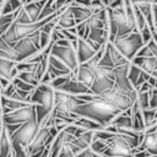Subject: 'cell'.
I'll return each mask as SVG.
<instances>
[{"instance_id":"obj_5","label":"cell","mask_w":157,"mask_h":157,"mask_svg":"<svg viewBox=\"0 0 157 157\" xmlns=\"http://www.w3.org/2000/svg\"><path fill=\"white\" fill-rule=\"evenodd\" d=\"M76 40L72 42L66 38H60L53 43V45L49 50L50 55H54V56L61 59L64 63H66L69 65V67L72 71L80 64L78 58H77V52H76Z\"/></svg>"},{"instance_id":"obj_27","label":"cell","mask_w":157,"mask_h":157,"mask_svg":"<svg viewBox=\"0 0 157 157\" xmlns=\"http://www.w3.org/2000/svg\"><path fill=\"white\" fill-rule=\"evenodd\" d=\"M146 44H147V47L150 48V50L152 52V54H153V55H157V42H156L153 38H151Z\"/></svg>"},{"instance_id":"obj_19","label":"cell","mask_w":157,"mask_h":157,"mask_svg":"<svg viewBox=\"0 0 157 157\" xmlns=\"http://www.w3.org/2000/svg\"><path fill=\"white\" fill-rule=\"evenodd\" d=\"M17 76L20 78H22L23 81L33 85V86H38L39 83V80L37 77V74H36V70H26V71H18Z\"/></svg>"},{"instance_id":"obj_16","label":"cell","mask_w":157,"mask_h":157,"mask_svg":"<svg viewBox=\"0 0 157 157\" xmlns=\"http://www.w3.org/2000/svg\"><path fill=\"white\" fill-rule=\"evenodd\" d=\"M16 65H17V61L5 59V58H0V77L7 78V80L11 81L18 74V70H17Z\"/></svg>"},{"instance_id":"obj_23","label":"cell","mask_w":157,"mask_h":157,"mask_svg":"<svg viewBox=\"0 0 157 157\" xmlns=\"http://www.w3.org/2000/svg\"><path fill=\"white\" fill-rule=\"evenodd\" d=\"M91 148L98 155V156H103L104 150L107 148V141L105 140H101V139H94L91 142Z\"/></svg>"},{"instance_id":"obj_1","label":"cell","mask_w":157,"mask_h":157,"mask_svg":"<svg viewBox=\"0 0 157 157\" xmlns=\"http://www.w3.org/2000/svg\"><path fill=\"white\" fill-rule=\"evenodd\" d=\"M120 112L121 110H119L113 103L105 101L104 98L97 94V97L93 98L92 101H87L80 104L72 113L78 117L90 118L103 126L108 124Z\"/></svg>"},{"instance_id":"obj_28","label":"cell","mask_w":157,"mask_h":157,"mask_svg":"<svg viewBox=\"0 0 157 157\" xmlns=\"http://www.w3.org/2000/svg\"><path fill=\"white\" fill-rule=\"evenodd\" d=\"M2 124H4V121H2V114L0 115V134H1V129H2Z\"/></svg>"},{"instance_id":"obj_24","label":"cell","mask_w":157,"mask_h":157,"mask_svg":"<svg viewBox=\"0 0 157 157\" xmlns=\"http://www.w3.org/2000/svg\"><path fill=\"white\" fill-rule=\"evenodd\" d=\"M11 81L13 82V85H15L16 88H20V90H23V91H29V92H31V91H33V88L36 87V86H33V85H31V83L23 81V80L20 78L18 76H15Z\"/></svg>"},{"instance_id":"obj_25","label":"cell","mask_w":157,"mask_h":157,"mask_svg":"<svg viewBox=\"0 0 157 157\" xmlns=\"http://www.w3.org/2000/svg\"><path fill=\"white\" fill-rule=\"evenodd\" d=\"M58 157H74V151H72L71 145L69 144V141H66V142L61 146V150H60Z\"/></svg>"},{"instance_id":"obj_7","label":"cell","mask_w":157,"mask_h":157,"mask_svg":"<svg viewBox=\"0 0 157 157\" xmlns=\"http://www.w3.org/2000/svg\"><path fill=\"white\" fill-rule=\"evenodd\" d=\"M90 66L92 67V71L94 75L93 83L90 87L92 93L101 94L102 92H104L114 86V71H113L112 66L101 65V64L90 65Z\"/></svg>"},{"instance_id":"obj_6","label":"cell","mask_w":157,"mask_h":157,"mask_svg":"<svg viewBox=\"0 0 157 157\" xmlns=\"http://www.w3.org/2000/svg\"><path fill=\"white\" fill-rule=\"evenodd\" d=\"M110 42L128 60H131L136 55L137 50L145 44L139 31H132L128 34L115 37Z\"/></svg>"},{"instance_id":"obj_12","label":"cell","mask_w":157,"mask_h":157,"mask_svg":"<svg viewBox=\"0 0 157 157\" xmlns=\"http://www.w3.org/2000/svg\"><path fill=\"white\" fill-rule=\"evenodd\" d=\"M71 75H72L74 78H76L77 81H80L81 83L87 86L88 88L92 86L93 80H94V75H93L92 67L87 63L78 64V66L71 72Z\"/></svg>"},{"instance_id":"obj_10","label":"cell","mask_w":157,"mask_h":157,"mask_svg":"<svg viewBox=\"0 0 157 157\" xmlns=\"http://www.w3.org/2000/svg\"><path fill=\"white\" fill-rule=\"evenodd\" d=\"M39 31L31 34V36L21 38V39H18L17 42H15L12 44L15 50L21 55L22 60L25 58L29 56L31 54H33L36 50H38L40 48V45H39Z\"/></svg>"},{"instance_id":"obj_14","label":"cell","mask_w":157,"mask_h":157,"mask_svg":"<svg viewBox=\"0 0 157 157\" xmlns=\"http://www.w3.org/2000/svg\"><path fill=\"white\" fill-rule=\"evenodd\" d=\"M54 90H59V91H64V92H67V93H71V94H82V93H88L91 92V90L85 86L83 83H81L80 81H77L76 78L72 77V75L69 77V80L60 87L58 88H54Z\"/></svg>"},{"instance_id":"obj_2","label":"cell","mask_w":157,"mask_h":157,"mask_svg":"<svg viewBox=\"0 0 157 157\" xmlns=\"http://www.w3.org/2000/svg\"><path fill=\"white\" fill-rule=\"evenodd\" d=\"M55 90L49 83H42L39 82L38 86L33 88L31 92V102L36 105V114L38 121H40L55 105V97H54Z\"/></svg>"},{"instance_id":"obj_4","label":"cell","mask_w":157,"mask_h":157,"mask_svg":"<svg viewBox=\"0 0 157 157\" xmlns=\"http://www.w3.org/2000/svg\"><path fill=\"white\" fill-rule=\"evenodd\" d=\"M58 16V11L42 18V20H38L36 22H31V23H20V22H16V21H12V23L9 26V28L5 31V33L1 36V38L10 43V44H13L15 42H17L18 39L23 38V37H27V36H31L36 32H38L44 23H47L48 21L53 20L54 17Z\"/></svg>"},{"instance_id":"obj_13","label":"cell","mask_w":157,"mask_h":157,"mask_svg":"<svg viewBox=\"0 0 157 157\" xmlns=\"http://www.w3.org/2000/svg\"><path fill=\"white\" fill-rule=\"evenodd\" d=\"M0 156H13V145H12V136L9 129L6 128L5 123L2 124L1 134H0Z\"/></svg>"},{"instance_id":"obj_17","label":"cell","mask_w":157,"mask_h":157,"mask_svg":"<svg viewBox=\"0 0 157 157\" xmlns=\"http://www.w3.org/2000/svg\"><path fill=\"white\" fill-rule=\"evenodd\" d=\"M70 11L72 12L74 15V18L76 21V25L77 23H81L83 21H86L94 11L91 6H85V5H78V4H75V2H71V5L69 6Z\"/></svg>"},{"instance_id":"obj_8","label":"cell","mask_w":157,"mask_h":157,"mask_svg":"<svg viewBox=\"0 0 157 157\" xmlns=\"http://www.w3.org/2000/svg\"><path fill=\"white\" fill-rule=\"evenodd\" d=\"M132 147L124 139L120 132L114 134L109 140H107V148L103 152V156H131Z\"/></svg>"},{"instance_id":"obj_15","label":"cell","mask_w":157,"mask_h":157,"mask_svg":"<svg viewBox=\"0 0 157 157\" xmlns=\"http://www.w3.org/2000/svg\"><path fill=\"white\" fill-rule=\"evenodd\" d=\"M132 64L137 65L141 70L150 72L151 75L157 70V59L156 56H137L135 55L131 60Z\"/></svg>"},{"instance_id":"obj_20","label":"cell","mask_w":157,"mask_h":157,"mask_svg":"<svg viewBox=\"0 0 157 157\" xmlns=\"http://www.w3.org/2000/svg\"><path fill=\"white\" fill-rule=\"evenodd\" d=\"M150 93H151V91H148V92H137L135 104L137 105L139 109L144 110L146 108H150Z\"/></svg>"},{"instance_id":"obj_30","label":"cell","mask_w":157,"mask_h":157,"mask_svg":"<svg viewBox=\"0 0 157 157\" xmlns=\"http://www.w3.org/2000/svg\"><path fill=\"white\" fill-rule=\"evenodd\" d=\"M156 32H157V25H156Z\"/></svg>"},{"instance_id":"obj_26","label":"cell","mask_w":157,"mask_h":157,"mask_svg":"<svg viewBox=\"0 0 157 157\" xmlns=\"http://www.w3.org/2000/svg\"><path fill=\"white\" fill-rule=\"evenodd\" d=\"M140 33H141V37H142L144 43H147V42L152 38V31L150 29V27H148V25H147V23H146V26L140 31Z\"/></svg>"},{"instance_id":"obj_18","label":"cell","mask_w":157,"mask_h":157,"mask_svg":"<svg viewBox=\"0 0 157 157\" xmlns=\"http://www.w3.org/2000/svg\"><path fill=\"white\" fill-rule=\"evenodd\" d=\"M105 52H107V54H108L109 58H110V61H112V64H113V67H114V66H118V65L126 64V63L130 61V60H128V59L114 47V44H113L110 40L107 42Z\"/></svg>"},{"instance_id":"obj_21","label":"cell","mask_w":157,"mask_h":157,"mask_svg":"<svg viewBox=\"0 0 157 157\" xmlns=\"http://www.w3.org/2000/svg\"><path fill=\"white\" fill-rule=\"evenodd\" d=\"M140 74H141V69L137 65H135V64H132L130 61L129 63V69H128V78H129V81L131 82V85L134 87L136 85V81H137Z\"/></svg>"},{"instance_id":"obj_9","label":"cell","mask_w":157,"mask_h":157,"mask_svg":"<svg viewBox=\"0 0 157 157\" xmlns=\"http://www.w3.org/2000/svg\"><path fill=\"white\" fill-rule=\"evenodd\" d=\"M33 118H37L34 103L25 104L12 112L2 114V121L5 124H22Z\"/></svg>"},{"instance_id":"obj_29","label":"cell","mask_w":157,"mask_h":157,"mask_svg":"<svg viewBox=\"0 0 157 157\" xmlns=\"http://www.w3.org/2000/svg\"><path fill=\"white\" fill-rule=\"evenodd\" d=\"M131 2H139V1H148V0H130Z\"/></svg>"},{"instance_id":"obj_22","label":"cell","mask_w":157,"mask_h":157,"mask_svg":"<svg viewBox=\"0 0 157 157\" xmlns=\"http://www.w3.org/2000/svg\"><path fill=\"white\" fill-rule=\"evenodd\" d=\"M142 117H144V121H145V126L156 121V117H157V108H146L142 110Z\"/></svg>"},{"instance_id":"obj_32","label":"cell","mask_w":157,"mask_h":157,"mask_svg":"<svg viewBox=\"0 0 157 157\" xmlns=\"http://www.w3.org/2000/svg\"><path fill=\"white\" fill-rule=\"evenodd\" d=\"M1 114H2V113H1V109H0V115H1Z\"/></svg>"},{"instance_id":"obj_3","label":"cell","mask_w":157,"mask_h":157,"mask_svg":"<svg viewBox=\"0 0 157 157\" xmlns=\"http://www.w3.org/2000/svg\"><path fill=\"white\" fill-rule=\"evenodd\" d=\"M40 128L37 118L29 119L22 123L12 134V145H13V155L15 156H27L26 147L36 136L38 129Z\"/></svg>"},{"instance_id":"obj_11","label":"cell","mask_w":157,"mask_h":157,"mask_svg":"<svg viewBox=\"0 0 157 157\" xmlns=\"http://www.w3.org/2000/svg\"><path fill=\"white\" fill-rule=\"evenodd\" d=\"M102 45L103 44H98L97 42H93L88 38L78 37L76 40V52H77L78 63L82 64L90 60Z\"/></svg>"},{"instance_id":"obj_33","label":"cell","mask_w":157,"mask_h":157,"mask_svg":"<svg viewBox=\"0 0 157 157\" xmlns=\"http://www.w3.org/2000/svg\"><path fill=\"white\" fill-rule=\"evenodd\" d=\"M0 90H1V83H0Z\"/></svg>"},{"instance_id":"obj_34","label":"cell","mask_w":157,"mask_h":157,"mask_svg":"<svg viewBox=\"0 0 157 157\" xmlns=\"http://www.w3.org/2000/svg\"><path fill=\"white\" fill-rule=\"evenodd\" d=\"M29 1H31V0H29Z\"/></svg>"},{"instance_id":"obj_31","label":"cell","mask_w":157,"mask_h":157,"mask_svg":"<svg viewBox=\"0 0 157 157\" xmlns=\"http://www.w3.org/2000/svg\"><path fill=\"white\" fill-rule=\"evenodd\" d=\"M0 97H1V94H0ZM0 109H1V104H0Z\"/></svg>"}]
</instances>
